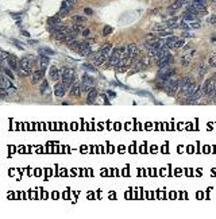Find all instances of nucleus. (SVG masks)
<instances>
[{"label": "nucleus", "instance_id": "nucleus-1", "mask_svg": "<svg viewBox=\"0 0 216 219\" xmlns=\"http://www.w3.org/2000/svg\"><path fill=\"white\" fill-rule=\"evenodd\" d=\"M215 88H216L215 77L208 78V80H205V83L202 84V87H201V92H202V95H207V96H209V95H212V93H213Z\"/></svg>", "mask_w": 216, "mask_h": 219}, {"label": "nucleus", "instance_id": "nucleus-2", "mask_svg": "<svg viewBox=\"0 0 216 219\" xmlns=\"http://www.w3.org/2000/svg\"><path fill=\"white\" fill-rule=\"evenodd\" d=\"M61 77L62 80H76V70L73 68H62L61 69Z\"/></svg>", "mask_w": 216, "mask_h": 219}, {"label": "nucleus", "instance_id": "nucleus-3", "mask_svg": "<svg viewBox=\"0 0 216 219\" xmlns=\"http://www.w3.org/2000/svg\"><path fill=\"white\" fill-rule=\"evenodd\" d=\"M19 68H22V69H24V70H27V72L31 73L32 72L31 58H28V57H23L22 59H19Z\"/></svg>", "mask_w": 216, "mask_h": 219}, {"label": "nucleus", "instance_id": "nucleus-4", "mask_svg": "<svg viewBox=\"0 0 216 219\" xmlns=\"http://www.w3.org/2000/svg\"><path fill=\"white\" fill-rule=\"evenodd\" d=\"M0 88L7 89V91H15V87H14V84L11 83V80H8L5 75H3L2 78H0Z\"/></svg>", "mask_w": 216, "mask_h": 219}, {"label": "nucleus", "instance_id": "nucleus-5", "mask_svg": "<svg viewBox=\"0 0 216 219\" xmlns=\"http://www.w3.org/2000/svg\"><path fill=\"white\" fill-rule=\"evenodd\" d=\"M43 76H45V70H42V69H38V70H35V72H32L31 83L38 84L39 81H43Z\"/></svg>", "mask_w": 216, "mask_h": 219}, {"label": "nucleus", "instance_id": "nucleus-6", "mask_svg": "<svg viewBox=\"0 0 216 219\" xmlns=\"http://www.w3.org/2000/svg\"><path fill=\"white\" fill-rule=\"evenodd\" d=\"M66 91L68 89L65 88V85L62 84V81L61 83H57L56 85H54V95H56L57 97H62L65 93H66Z\"/></svg>", "mask_w": 216, "mask_h": 219}, {"label": "nucleus", "instance_id": "nucleus-7", "mask_svg": "<svg viewBox=\"0 0 216 219\" xmlns=\"http://www.w3.org/2000/svg\"><path fill=\"white\" fill-rule=\"evenodd\" d=\"M172 64H173L172 54H169V56H166V57H164V58H161V59H158V61H157V65H158L159 68L169 66V65H172Z\"/></svg>", "mask_w": 216, "mask_h": 219}, {"label": "nucleus", "instance_id": "nucleus-8", "mask_svg": "<svg viewBox=\"0 0 216 219\" xmlns=\"http://www.w3.org/2000/svg\"><path fill=\"white\" fill-rule=\"evenodd\" d=\"M127 53H128L130 58L134 59L135 57H138V53H139V49H138L136 45H134V43H130V45H127Z\"/></svg>", "mask_w": 216, "mask_h": 219}, {"label": "nucleus", "instance_id": "nucleus-9", "mask_svg": "<svg viewBox=\"0 0 216 219\" xmlns=\"http://www.w3.org/2000/svg\"><path fill=\"white\" fill-rule=\"evenodd\" d=\"M49 77H50V80H53V81L59 80V77H61V70H59L57 66H51L50 70H49Z\"/></svg>", "mask_w": 216, "mask_h": 219}, {"label": "nucleus", "instance_id": "nucleus-10", "mask_svg": "<svg viewBox=\"0 0 216 219\" xmlns=\"http://www.w3.org/2000/svg\"><path fill=\"white\" fill-rule=\"evenodd\" d=\"M39 91H40V93H42L43 96H50V95H51V88L49 87L47 80H43L42 83H40Z\"/></svg>", "mask_w": 216, "mask_h": 219}, {"label": "nucleus", "instance_id": "nucleus-11", "mask_svg": "<svg viewBox=\"0 0 216 219\" xmlns=\"http://www.w3.org/2000/svg\"><path fill=\"white\" fill-rule=\"evenodd\" d=\"M7 64H8V66H10V69L19 70V61L15 56H11L10 54V57H8V59H7Z\"/></svg>", "mask_w": 216, "mask_h": 219}, {"label": "nucleus", "instance_id": "nucleus-12", "mask_svg": "<svg viewBox=\"0 0 216 219\" xmlns=\"http://www.w3.org/2000/svg\"><path fill=\"white\" fill-rule=\"evenodd\" d=\"M81 92H82V88H81V84L80 83H74L72 85V88H70V95H72V96L78 97L81 95Z\"/></svg>", "mask_w": 216, "mask_h": 219}, {"label": "nucleus", "instance_id": "nucleus-13", "mask_svg": "<svg viewBox=\"0 0 216 219\" xmlns=\"http://www.w3.org/2000/svg\"><path fill=\"white\" fill-rule=\"evenodd\" d=\"M80 56H82V57H85V56H89V54L92 53V49H91V43H88V42H82V47L80 49Z\"/></svg>", "mask_w": 216, "mask_h": 219}, {"label": "nucleus", "instance_id": "nucleus-14", "mask_svg": "<svg viewBox=\"0 0 216 219\" xmlns=\"http://www.w3.org/2000/svg\"><path fill=\"white\" fill-rule=\"evenodd\" d=\"M96 100H97V91L94 88H92L91 91L88 92V95H86V103L92 104V103H94Z\"/></svg>", "mask_w": 216, "mask_h": 219}, {"label": "nucleus", "instance_id": "nucleus-15", "mask_svg": "<svg viewBox=\"0 0 216 219\" xmlns=\"http://www.w3.org/2000/svg\"><path fill=\"white\" fill-rule=\"evenodd\" d=\"M49 57H46V56H40L39 58H38V65H39V69H42V70H46V68H47V65H49Z\"/></svg>", "mask_w": 216, "mask_h": 219}, {"label": "nucleus", "instance_id": "nucleus-16", "mask_svg": "<svg viewBox=\"0 0 216 219\" xmlns=\"http://www.w3.org/2000/svg\"><path fill=\"white\" fill-rule=\"evenodd\" d=\"M177 39L178 38H176V37H173V35H170V37H167L166 39H165V45L167 46V47H174L176 46V42H177Z\"/></svg>", "mask_w": 216, "mask_h": 219}, {"label": "nucleus", "instance_id": "nucleus-17", "mask_svg": "<svg viewBox=\"0 0 216 219\" xmlns=\"http://www.w3.org/2000/svg\"><path fill=\"white\" fill-rule=\"evenodd\" d=\"M69 47L72 49L73 51H80V49L82 47V42H80V41H73V42L69 43Z\"/></svg>", "mask_w": 216, "mask_h": 219}, {"label": "nucleus", "instance_id": "nucleus-18", "mask_svg": "<svg viewBox=\"0 0 216 219\" xmlns=\"http://www.w3.org/2000/svg\"><path fill=\"white\" fill-rule=\"evenodd\" d=\"M70 8H72V7H70V5L68 4L66 2H64V3H62V4H61V8H59V12H58V15H66V14L69 12V10H70Z\"/></svg>", "mask_w": 216, "mask_h": 219}, {"label": "nucleus", "instance_id": "nucleus-19", "mask_svg": "<svg viewBox=\"0 0 216 219\" xmlns=\"http://www.w3.org/2000/svg\"><path fill=\"white\" fill-rule=\"evenodd\" d=\"M66 32L68 31H56V32H53V34H54V38H56L57 41H61V42H64L65 38H66Z\"/></svg>", "mask_w": 216, "mask_h": 219}, {"label": "nucleus", "instance_id": "nucleus-20", "mask_svg": "<svg viewBox=\"0 0 216 219\" xmlns=\"http://www.w3.org/2000/svg\"><path fill=\"white\" fill-rule=\"evenodd\" d=\"M39 53H40V56L49 57V56H53L54 51L51 50V49H49V47H40V49H39Z\"/></svg>", "mask_w": 216, "mask_h": 219}, {"label": "nucleus", "instance_id": "nucleus-21", "mask_svg": "<svg viewBox=\"0 0 216 219\" xmlns=\"http://www.w3.org/2000/svg\"><path fill=\"white\" fill-rule=\"evenodd\" d=\"M82 83L84 84H88V85H92L93 87V84H94V78L93 77H91L89 75H85L82 77Z\"/></svg>", "mask_w": 216, "mask_h": 219}, {"label": "nucleus", "instance_id": "nucleus-22", "mask_svg": "<svg viewBox=\"0 0 216 219\" xmlns=\"http://www.w3.org/2000/svg\"><path fill=\"white\" fill-rule=\"evenodd\" d=\"M49 26H56V24H58V23H61V20H59V16L57 15V16H54V18H49Z\"/></svg>", "mask_w": 216, "mask_h": 219}, {"label": "nucleus", "instance_id": "nucleus-23", "mask_svg": "<svg viewBox=\"0 0 216 219\" xmlns=\"http://www.w3.org/2000/svg\"><path fill=\"white\" fill-rule=\"evenodd\" d=\"M197 72H199L200 76H202L205 72H207V65L205 64H199L197 65Z\"/></svg>", "mask_w": 216, "mask_h": 219}, {"label": "nucleus", "instance_id": "nucleus-24", "mask_svg": "<svg viewBox=\"0 0 216 219\" xmlns=\"http://www.w3.org/2000/svg\"><path fill=\"white\" fill-rule=\"evenodd\" d=\"M3 75H5L8 78H11V80H14V78H15V76H14V73L11 72L10 69H7V68H3Z\"/></svg>", "mask_w": 216, "mask_h": 219}, {"label": "nucleus", "instance_id": "nucleus-25", "mask_svg": "<svg viewBox=\"0 0 216 219\" xmlns=\"http://www.w3.org/2000/svg\"><path fill=\"white\" fill-rule=\"evenodd\" d=\"M73 22H74V23H82V22H85V18H84V16H81V15H74L73 16Z\"/></svg>", "mask_w": 216, "mask_h": 219}, {"label": "nucleus", "instance_id": "nucleus-26", "mask_svg": "<svg viewBox=\"0 0 216 219\" xmlns=\"http://www.w3.org/2000/svg\"><path fill=\"white\" fill-rule=\"evenodd\" d=\"M208 65H211V66L216 65V53H213V56H211V58L208 59Z\"/></svg>", "mask_w": 216, "mask_h": 219}, {"label": "nucleus", "instance_id": "nucleus-27", "mask_svg": "<svg viewBox=\"0 0 216 219\" xmlns=\"http://www.w3.org/2000/svg\"><path fill=\"white\" fill-rule=\"evenodd\" d=\"M111 32H112V27H110V26H105L104 29H103V35H104V37H107V35H110Z\"/></svg>", "mask_w": 216, "mask_h": 219}, {"label": "nucleus", "instance_id": "nucleus-28", "mask_svg": "<svg viewBox=\"0 0 216 219\" xmlns=\"http://www.w3.org/2000/svg\"><path fill=\"white\" fill-rule=\"evenodd\" d=\"M82 68L85 70H89V72H96V68H93L91 64H82Z\"/></svg>", "mask_w": 216, "mask_h": 219}, {"label": "nucleus", "instance_id": "nucleus-29", "mask_svg": "<svg viewBox=\"0 0 216 219\" xmlns=\"http://www.w3.org/2000/svg\"><path fill=\"white\" fill-rule=\"evenodd\" d=\"M185 46V39H177V42H176V46L174 47L180 49V47H184Z\"/></svg>", "mask_w": 216, "mask_h": 219}, {"label": "nucleus", "instance_id": "nucleus-30", "mask_svg": "<svg viewBox=\"0 0 216 219\" xmlns=\"http://www.w3.org/2000/svg\"><path fill=\"white\" fill-rule=\"evenodd\" d=\"M200 26H201V24L199 23V20L190 22V23H189V27H192V29H200Z\"/></svg>", "mask_w": 216, "mask_h": 219}, {"label": "nucleus", "instance_id": "nucleus-31", "mask_svg": "<svg viewBox=\"0 0 216 219\" xmlns=\"http://www.w3.org/2000/svg\"><path fill=\"white\" fill-rule=\"evenodd\" d=\"M130 66H123V65H118V66H116V72H126L127 69H128Z\"/></svg>", "mask_w": 216, "mask_h": 219}, {"label": "nucleus", "instance_id": "nucleus-32", "mask_svg": "<svg viewBox=\"0 0 216 219\" xmlns=\"http://www.w3.org/2000/svg\"><path fill=\"white\" fill-rule=\"evenodd\" d=\"M12 42L15 43V46H16V47H18V49H20V50H23V46L20 45V42H19V41H16V39H12Z\"/></svg>", "mask_w": 216, "mask_h": 219}, {"label": "nucleus", "instance_id": "nucleus-33", "mask_svg": "<svg viewBox=\"0 0 216 219\" xmlns=\"http://www.w3.org/2000/svg\"><path fill=\"white\" fill-rule=\"evenodd\" d=\"M84 14H85V15H92V14H93V10H92V8H84Z\"/></svg>", "mask_w": 216, "mask_h": 219}, {"label": "nucleus", "instance_id": "nucleus-34", "mask_svg": "<svg viewBox=\"0 0 216 219\" xmlns=\"http://www.w3.org/2000/svg\"><path fill=\"white\" fill-rule=\"evenodd\" d=\"M208 22H209L211 24H215L216 23V16H211V18L208 19Z\"/></svg>", "mask_w": 216, "mask_h": 219}, {"label": "nucleus", "instance_id": "nucleus-35", "mask_svg": "<svg viewBox=\"0 0 216 219\" xmlns=\"http://www.w3.org/2000/svg\"><path fill=\"white\" fill-rule=\"evenodd\" d=\"M89 34H91V31H89L88 29H86V30H82V35H84V37H89Z\"/></svg>", "mask_w": 216, "mask_h": 219}, {"label": "nucleus", "instance_id": "nucleus-36", "mask_svg": "<svg viewBox=\"0 0 216 219\" xmlns=\"http://www.w3.org/2000/svg\"><path fill=\"white\" fill-rule=\"evenodd\" d=\"M212 95H213V102L216 103V88H215V91H213V93H212Z\"/></svg>", "mask_w": 216, "mask_h": 219}, {"label": "nucleus", "instance_id": "nucleus-37", "mask_svg": "<svg viewBox=\"0 0 216 219\" xmlns=\"http://www.w3.org/2000/svg\"><path fill=\"white\" fill-rule=\"evenodd\" d=\"M22 34H23L24 37H30V34H28V32H27V31H24V30H23V31H22Z\"/></svg>", "mask_w": 216, "mask_h": 219}, {"label": "nucleus", "instance_id": "nucleus-38", "mask_svg": "<svg viewBox=\"0 0 216 219\" xmlns=\"http://www.w3.org/2000/svg\"><path fill=\"white\" fill-rule=\"evenodd\" d=\"M184 35L185 37H192V34H189V32H184Z\"/></svg>", "mask_w": 216, "mask_h": 219}, {"label": "nucleus", "instance_id": "nucleus-39", "mask_svg": "<svg viewBox=\"0 0 216 219\" xmlns=\"http://www.w3.org/2000/svg\"><path fill=\"white\" fill-rule=\"evenodd\" d=\"M108 95H110V96H115V93H113V92H111V91H108Z\"/></svg>", "mask_w": 216, "mask_h": 219}, {"label": "nucleus", "instance_id": "nucleus-40", "mask_svg": "<svg viewBox=\"0 0 216 219\" xmlns=\"http://www.w3.org/2000/svg\"><path fill=\"white\" fill-rule=\"evenodd\" d=\"M213 2H216V0H213Z\"/></svg>", "mask_w": 216, "mask_h": 219}]
</instances>
